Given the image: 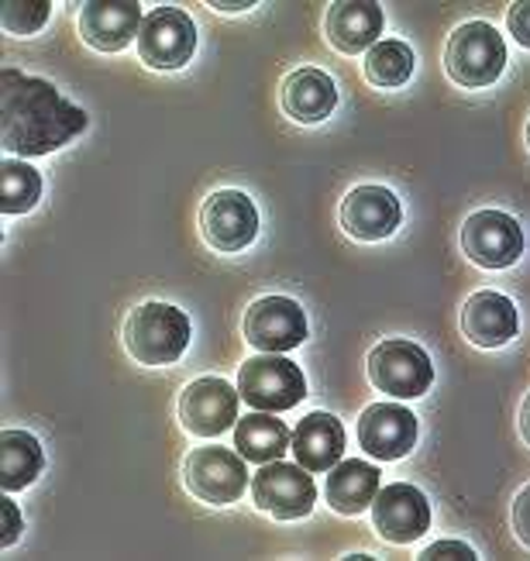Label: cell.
I'll list each match as a JSON object with an SVG mask.
<instances>
[{"label":"cell","instance_id":"obj_1","mask_svg":"<svg viewBox=\"0 0 530 561\" xmlns=\"http://www.w3.org/2000/svg\"><path fill=\"white\" fill-rule=\"evenodd\" d=\"M87 128V114L38 77L0 72V145L8 156H48Z\"/></svg>","mask_w":530,"mask_h":561},{"label":"cell","instance_id":"obj_2","mask_svg":"<svg viewBox=\"0 0 530 561\" xmlns=\"http://www.w3.org/2000/svg\"><path fill=\"white\" fill-rule=\"evenodd\" d=\"M120 341L138 365H173L189 348V317L173 304H138L120 328Z\"/></svg>","mask_w":530,"mask_h":561},{"label":"cell","instance_id":"obj_3","mask_svg":"<svg viewBox=\"0 0 530 561\" xmlns=\"http://www.w3.org/2000/svg\"><path fill=\"white\" fill-rule=\"evenodd\" d=\"M445 69H448V77L465 90L493 87L506 69L503 35L486 21L458 24L445 45Z\"/></svg>","mask_w":530,"mask_h":561},{"label":"cell","instance_id":"obj_4","mask_svg":"<svg viewBox=\"0 0 530 561\" xmlns=\"http://www.w3.org/2000/svg\"><path fill=\"white\" fill-rule=\"evenodd\" d=\"M238 397L252 410L283 413L293 410L307 397V379L297 362L283 355H255L238 369Z\"/></svg>","mask_w":530,"mask_h":561},{"label":"cell","instance_id":"obj_5","mask_svg":"<svg viewBox=\"0 0 530 561\" xmlns=\"http://www.w3.org/2000/svg\"><path fill=\"white\" fill-rule=\"evenodd\" d=\"M369 379L379 393H390L396 400H417L434 382V365L414 341L385 337L369 352Z\"/></svg>","mask_w":530,"mask_h":561},{"label":"cell","instance_id":"obj_6","mask_svg":"<svg viewBox=\"0 0 530 561\" xmlns=\"http://www.w3.org/2000/svg\"><path fill=\"white\" fill-rule=\"evenodd\" d=\"M183 482L200 503L228 506V503H234L241 493H245L249 469H245V458L234 455L231 448L207 445V448H193L186 455Z\"/></svg>","mask_w":530,"mask_h":561},{"label":"cell","instance_id":"obj_7","mask_svg":"<svg viewBox=\"0 0 530 561\" xmlns=\"http://www.w3.org/2000/svg\"><path fill=\"white\" fill-rule=\"evenodd\" d=\"M200 234L221 255L249 249L258 234V207L241 190H217L200 207Z\"/></svg>","mask_w":530,"mask_h":561},{"label":"cell","instance_id":"obj_8","mask_svg":"<svg viewBox=\"0 0 530 561\" xmlns=\"http://www.w3.org/2000/svg\"><path fill=\"white\" fill-rule=\"evenodd\" d=\"M252 500L262 514L276 520H300L318 503V485L303 466H286V461H265L252 479Z\"/></svg>","mask_w":530,"mask_h":561},{"label":"cell","instance_id":"obj_9","mask_svg":"<svg viewBox=\"0 0 530 561\" xmlns=\"http://www.w3.org/2000/svg\"><path fill=\"white\" fill-rule=\"evenodd\" d=\"M197 53V24L180 8H155L141 21L138 56L152 69H183Z\"/></svg>","mask_w":530,"mask_h":561},{"label":"cell","instance_id":"obj_10","mask_svg":"<svg viewBox=\"0 0 530 561\" xmlns=\"http://www.w3.org/2000/svg\"><path fill=\"white\" fill-rule=\"evenodd\" d=\"M245 341L265 355H286L307 341V313L289 297H262L245 313Z\"/></svg>","mask_w":530,"mask_h":561},{"label":"cell","instance_id":"obj_11","mask_svg":"<svg viewBox=\"0 0 530 561\" xmlns=\"http://www.w3.org/2000/svg\"><path fill=\"white\" fill-rule=\"evenodd\" d=\"M462 252L482 270H510L523 255V231L510 214L475 210L462 225Z\"/></svg>","mask_w":530,"mask_h":561},{"label":"cell","instance_id":"obj_12","mask_svg":"<svg viewBox=\"0 0 530 561\" xmlns=\"http://www.w3.org/2000/svg\"><path fill=\"white\" fill-rule=\"evenodd\" d=\"M238 400L228 379H193L180 397V421L193 437H221L238 424Z\"/></svg>","mask_w":530,"mask_h":561},{"label":"cell","instance_id":"obj_13","mask_svg":"<svg viewBox=\"0 0 530 561\" xmlns=\"http://www.w3.org/2000/svg\"><path fill=\"white\" fill-rule=\"evenodd\" d=\"M372 527L390 545H414L430 527V503L410 482H393L372 500Z\"/></svg>","mask_w":530,"mask_h":561},{"label":"cell","instance_id":"obj_14","mask_svg":"<svg viewBox=\"0 0 530 561\" xmlns=\"http://www.w3.org/2000/svg\"><path fill=\"white\" fill-rule=\"evenodd\" d=\"M358 445L379 461L406 458L417 445V417L400 403H372L358 417Z\"/></svg>","mask_w":530,"mask_h":561},{"label":"cell","instance_id":"obj_15","mask_svg":"<svg viewBox=\"0 0 530 561\" xmlns=\"http://www.w3.org/2000/svg\"><path fill=\"white\" fill-rule=\"evenodd\" d=\"M138 0H90L80 11V35L96 53H120L141 32Z\"/></svg>","mask_w":530,"mask_h":561},{"label":"cell","instance_id":"obj_16","mask_svg":"<svg viewBox=\"0 0 530 561\" xmlns=\"http://www.w3.org/2000/svg\"><path fill=\"white\" fill-rule=\"evenodd\" d=\"M403 221V210L393 190L385 186H355L342 201V228L355 241H382Z\"/></svg>","mask_w":530,"mask_h":561},{"label":"cell","instance_id":"obj_17","mask_svg":"<svg viewBox=\"0 0 530 561\" xmlns=\"http://www.w3.org/2000/svg\"><path fill=\"white\" fill-rule=\"evenodd\" d=\"M520 317L510 297L496 289H479L462 307V334L479 348H503L517 337Z\"/></svg>","mask_w":530,"mask_h":561},{"label":"cell","instance_id":"obj_18","mask_svg":"<svg viewBox=\"0 0 530 561\" xmlns=\"http://www.w3.org/2000/svg\"><path fill=\"white\" fill-rule=\"evenodd\" d=\"M279 104L286 117L300 121V125H321L337 107V87L318 66H303L289 72L279 90Z\"/></svg>","mask_w":530,"mask_h":561},{"label":"cell","instance_id":"obj_19","mask_svg":"<svg viewBox=\"0 0 530 561\" xmlns=\"http://www.w3.org/2000/svg\"><path fill=\"white\" fill-rule=\"evenodd\" d=\"M289 451H293L297 466H303L307 472H331L337 461H342L345 451V427L331 413L318 410L307 413V417L293 427V442H289Z\"/></svg>","mask_w":530,"mask_h":561},{"label":"cell","instance_id":"obj_20","mask_svg":"<svg viewBox=\"0 0 530 561\" xmlns=\"http://www.w3.org/2000/svg\"><path fill=\"white\" fill-rule=\"evenodd\" d=\"M324 35L331 48H337V53H345V56L366 53L382 35V8L372 4V0H337V4L327 8Z\"/></svg>","mask_w":530,"mask_h":561},{"label":"cell","instance_id":"obj_21","mask_svg":"<svg viewBox=\"0 0 530 561\" xmlns=\"http://www.w3.org/2000/svg\"><path fill=\"white\" fill-rule=\"evenodd\" d=\"M379 476L382 472L361 458L337 461L327 476V485H324V496H327L334 514L355 517V514H361V510H369L376 493H379Z\"/></svg>","mask_w":530,"mask_h":561},{"label":"cell","instance_id":"obj_22","mask_svg":"<svg viewBox=\"0 0 530 561\" xmlns=\"http://www.w3.org/2000/svg\"><path fill=\"white\" fill-rule=\"evenodd\" d=\"M289 442H293V431H286V424L265 410H255L249 417H238V424H234V448L245 461H255V466L279 461L286 455Z\"/></svg>","mask_w":530,"mask_h":561},{"label":"cell","instance_id":"obj_23","mask_svg":"<svg viewBox=\"0 0 530 561\" xmlns=\"http://www.w3.org/2000/svg\"><path fill=\"white\" fill-rule=\"evenodd\" d=\"M45 469V455L38 437L28 431H4L0 434V490L18 493L32 485Z\"/></svg>","mask_w":530,"mask_h":561},{"label":"cell","instance_id":"obj_24","mask_svg":"<svg viewBox=\"0 0 530 561\" xmlns=\"http://www.w3.org/2000/svg\"><path fill=\"white\" fill-rule=\"evenodd\" d=\"M414 77V48L400 38L376 42L366 56V80L382 90H396Z\"/></svg>","mask_w":530,"mask_h":561},{"label":"cell","instance_id":"obj_25","mask_svg":"<svg viewBox=\"0 0 530 561\" xmlns=\"http://www.w3.org/2000/svg\"><path fill=\"white\" fill-rule=\"evenodd\" d=\"M42 197V176L21 159H4L0 165V210L11 214H28Z\"/></svg>","mask_w":530,"mask_h":561},{"label":"cell","instance_id":"obj_26","mask_svg":"<svg viewBox=\"0 0 530 561\" xmlns=\"http://www.w3.org/2000/svg\"><path fill=\"white\" fill-rule=\"evenodd\" d=\"M48 14H53V4H45V0H8L4 11H0V21H4V32L24 38L42 32Z\"/></svg>","mask_w":530,"mask_h":561},{"label":"cell","instance_id":"obj_27","mask_svg":"<svg viewBox=\"0 0 530 561\" xmlns=\"http://www.w3.org/2000/svg\"><path fill=\"white\" fill-rule=\"evenodd\" d=\"M18 538H21V514L4 493V500H0V548L8 551L11 545H18Z\"/></svg>","mask_w":530,"mask_h":561},{"label":"cell","instance_id":"obj_28","mask_svg":"<svg viewBox=\"0 0 530 561\" xmlns=\"http://www.w3.org/2000/svg\"><path fill=\"white\" fill-rule=\"evenodd\" d=\"M514 534L523 548H530V485H523L514 500Z\"/></svg>","mask_w":530,"mask_h":561},{"label":"cell","instance_id":"obj_29","mask_svg":"<svg viewBox=\"0 0 530 561\" xmlns=\"http://www.w3.org/2000/svg\"><path fill=\"white\" fill-rule=\"evenodd\" d=\"M506 28H510V35L530 48V0H520V4L510 8V14H506Z\"/></svg>","mask_w":530,"mask_h":561},{"label":"cell","instance_id":"obj_30","mask_svg":"<svg viewBox=\"0 0 530 561\" xmlns=\"http://www.w3.org/2000/svg\"><path fill=\"white\" fill-rule=\"evenodd\" d=\"M424 561H441V558H458V561H475V551L465 541H438L424 548Z\"/></svg>","mask_w":530,"mask_h":561},{"label":"cell","instance_id":"obj_31","mask_svg":"<svg viewBox=\"0 0 530 561\" xmlns=\"http://www.w3.org/2000/svg\"><path fill=\"white\" fill-rule=\"evenodd\" d=\"M520 437L530 445V393H527L523 403H520Z\"/></svg>","mask_w":530,"mask_h":561},{"label":"cell","instance_id":"obj_32","mask_svg":"<svg viewBox=\"0 0 530 561\" xmlns=\"http://www.w3.org/2000/svg\"><path fill=\"white\" fill-rule=\"evenodd\" d=\"M210 8H217V11H249L252 0H245V4H210Z\"/></svg>","mask_w":530,"mask_h":561},{"label":"cell","instance_id":"obj_33","mask_svg":"<svg viewBox=\"0 0 530 561\" xmlns=\"http://www.w3.org/2000/svg\"><path fill=\"white\" fill-rule=\"evenodd\" d=\"M527 149H530V121H527Z\"/></svg>","mask_w":530,"mask_h":561}]
</instances>
